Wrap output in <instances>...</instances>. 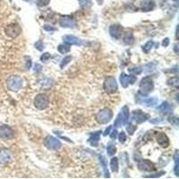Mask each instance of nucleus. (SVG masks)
Segmentation results:
<instances>
[{
	"label": "nucleus",
	"mask_w": 179,
	"mask_h": 179,
	"mask_svg": "<svg viewBox=\"0 0 179 179\" xmlns=\"http://www.w3.org/2000/svg\"><path fill=\"white\" fill-rule=\"evenodd\" d=\"M136 80L137 77L134 75H126L124 73H122L120 75V83L124 88H127L129 84H134Z\"/></svg>",
	"instance_id": "obj_9"
},
{
	"label": "nucleus",
	"mask_w": 179,
	"mask_h": 179,
	"mask_svg": "<svg viewBox=\"0 0 179 179\" xmlns=\"http://www.w3.org/2000/svg\"><path fill=\"white\" fill-rule=\"evenodd\" d=\"M166 172L165 171H160V172H158L156 174H151V175H148V176H144V177L146 178H157V177H160L161 176L165 175Z\"/></svg>",
	"instance_id": "obj_33"
},
{
	"label": "nucleus",
	"mask_w": 179,
	"mask_h": 179,
	"mask_svg": "<svg viewBox=\"0 0 179 179\" xmlns=\"http://www.w3.org/2000/svg\"><path fill=\"white\" fill-rule=\"evenodd\" d=\"M50 0H36V4L38 6L40 7H43V6H46L49 4Z\"/></svg>",
	"instance_id": "obj_37"
},
{
	"label": "nucleus",
	"mask_w": 179,
	"mask_h": 179,
	"mask_svg": "<svg viewBox=\"0 0 179 179\" xmlns=\"http://www.w3.org/2000/svg\"><path fill=\"white\" fill-rule=\"evenodd\" d=\"M155 6V2L154 0H144L142 5H141V10L143 12H149L151 11Z\"/></svg>",
	"instance_id": "obj_18"
},
{
	"label": "nucleus",
	"mask_w": 179,
	"mask_h": 179,
	"mask_svg": "<svg viewBox=\"0 0 179 179\" xmlns=\"http://www.w3.org/2000/svg\"><path fill=\"white\" fill-rule=\"evenodd\" d=\"M100 165H101L103 171H104V176H105V177H108V178H109L110 176H109V172L108 170V163H107L106 159H105L103 156H100Z\"/></svg>",
	"instance_id": "obj_22"
},
{
	"label": "nucleus",
	"mask_w": 179,
	"mask_h": 179,
	"mask_svg": "<svg viewBox=\"0 0 179 179\" xmlns=\"http://www.w3.org/2000/svg\"><path fill=\"white\" fill-rule=\"evenodd\" d=\"M120 114H121V117H122L123 126H126L127 124L128 119H129V109H128L127 106H124L123 107Z\"/></svg>",
	"instance_id": "obj_20"
},
{
	"label": "nucleus",
	"mask_w": 179,
	"mask_h": 179,
	"mask_svg": "<svg viewBox=\"0 0 179 179\" xmlns=\"http://www.w3.org/2000/svg\"><path fill=\"white\" fill-rule=\"evenodd\" d=\"M111 128H112V126H109V127H108L107 129H106V130H105V132H104V134H103V135H104V136H107V135H108L109 134H110L109 132H110Z\"/></svg>",
	"instance_id": "obj_49"
},
{
	"label": "nucleus",
	"mask_w": 179,
	"mask_h": 179,
	"mask_svg": "<svg viewBox=\"0 0 179 179\" xmlns=\"http://www.w3.org/2000/svg\"><path fill=\"white\" fill-rule=\"evenodd\" d=\"M35 48L39 50V51H42L43 49H44V44L41 40H39V41H37V42L35 43Z\"/></svg>",
	"instance_id": "obj_40"
},
{
	"label": "nucleus",
	"mask_w": 179,
	"mask_h": 179,
	"mask_svg": "<svg viewBox=\"0 0 179 179\" xmlns=\"http://www.w3.org/2000/svg\"><path fill=\"white\" fill-rule=\"evenodd\" d=\"M58 49L61 54H66L71 50V47L70 45L67 43H65V44H60L59 46L58 47Z\"/></svg>",
	"instance_id": "obj_28"
},
{
	"label": "nucleus",
	"mask_w": 179,
	"mask_h": 179,
	"mask_svg": "<svg viewBox=\"0 0 179 179\" xmlns=\"http://www.w3.org/2000/svg\"><path fill=\"white\" fill-rule=\"evenodd\" d=\"M123 126V121H122V117H121V114H118V116H117V119L115 121V123H114V126L115 127H120V126Z\"/></svg>",
	"instance_id": "obj_36"
},
{
	"label": "nucleus",
	"mask_w": 179,
	"mask_h": 179,
	"mask_svg": "<svg viewBox=\"0 0 179 179\" xmlns=\"http://www.w3.org/2000/svg\"><path fill=\"white\" fill-rule=\"evenodd\" d=\"M117 88H118L117 83L114 77L111 76L106 78V80L104 82V90L107 93H115L117 91Z\"/></svg>",
	"instance_id": "obj_4"
},
{
	"label": "nucleus",
	"mask_w": 179,
	"mask_h": 179,
	"mask_svg": "<svg viewBox=\"0 0 179 179\" xmlns=\"http://www.w3.org/2000/svg\"><path fill=\"white\" fill-rule=\"evenodd\" d=\"M45 146L52 151H58L62 147V143L58 139L53 136H47L44 141Z\"/></svg>",
	"instance_id": "obj_6"
},
{
	"label": "nucleus",
	"mask_w": 179,
	"mask_h": 179,
	"mask_svg": "<svg viewBox=\"0 0 179 179\" xmlns=\"http://www.w3.org/2000/svg\"><path fill=\"white\" fill-rule=\"evenodd\" d=\"M63 40L64 42L67 43L69 45H76V46L83 45V40L75 35H65L63 37Z\"/></svg>",
	"instance_id": "obj_13"
},
{
	"label": "nucleus",
	"mask_w": 179,
	"mask_h": 179,
	"mask_svg": "<svg viewBox=\"0 0 179 179\" xmlns=\"http://www.w3.org/2000/svg\"><path fill=\"white\" fill-rule=\"evenodd\" d=\"M0 1H1V0H0Z\"/></svg>",
	"instance_id": "obj_52"
},
{
	"label": "nucleus",
	"mask_w": 179,
	"mask_h": 179,
	"mask_svg": "<svg viewBox=\"0 0 179 179\" xmlns=\"http://www.w3.org/2000/svg\"><path fill=\"white\" fill-rule=\"evenodd\" d=\"M101 133H102L101 131H98V132L90 134V138L88 139V142L90 143V144L92 146H97L99 141H100Z\"/></svg>",
	"instance_id": "obj_17"
},
{
	"label": "nucleus",
	"mask_w": 179,
	"mask_h": 179,
	"mask_svg": "<svg viewBox=\"0 0 179 179\" xmlns=\"http://www.w3.org/2000/svg\"><path fill=\"white\" fill-rule=\"evenodd\" d=\"M107 152L109 156H113L114 154L117 152V148L114 144H109L107 147Z\"/></svg>",
	"instance_id": "obj_32"
},
{
	"label": "nucleus",
	"mask_w": 179,
	"mask_h": 179,
	"mask_svg": "<svg viewBox=\"0 0 179 179\" xmlns=\"http://www.w3.org/2000/svg\"><path fill=\"white\" fill-rule=\"evenodd\" d=\"M169 123L172 125H175V126H178V118L177 117H169L168 118Z\"/></svg>",
	"instance_id": "obj_42"
},
{
	"label": "nucleus",
	"mask_w": 179,
	"mask_h": 179,
	"mask_svg": "<svg viewBox=\"0 0 179 179\" xmlns=\"http://www.w3.org/2000/svg\"><path fill=\"white\" fill-rule=\"evenodd\" d=\"M174 50H175V52H176V54H178V45H177V44H176V45H175Z\"/></svg>",
	"instance_id": "obj_50"
},
{
	"label": "nucleus",
	"mask_w": 179,
	"mask_h": 179,
	"mask_svg": "<svg viewBox=\"0 0 179 179\" xmlns=\"http://www.w3.org/2000/svg\"><path fill=\"white\" fill-rule=\"evenodd\" d=\"M110 168L112 172L117 173L118 172V159L117 157L113 158L110 161Z\"/></svg>",
	"instance_id": "obj_26"
},
{
	"label": "nucleus",
	"mask_w": 179,
	"mask_h": 179,
	"mask_svg": "<svg viewBox=\"0 0 179 179\" xmlns=\"http://www.w3.org/2000/svg\"><path fill=\"white\" fill-rule=\"evenodd\" d=\"M0 137L3 140H10L15 137V132L10 126L4 125L0 126Z\"/></svg>",
	"instance_id": "obj_8"
},
{
	"label": "nucleus",
	"mask_w": 179,
	"mask_h": 179,
	"mask_svg": "<svg viewBox=\"0 0 179 179\" xmlns=\"http://www.w3.org/2000/svg\"><path fill=\"white\" fill-rule=\"evenodd\" d=\"M163 119L160 118V117H157V118H153V119H151L150 120V122L151 123V124H154V125H156V124H160V123H161Z\"/></svg>",
	"instance_id": "obj_45"
},
{
	"label": "nucleus",
	"mask_w": 179,
	"mask_h": 179,
	"mask_svg": "<svg viewBox=\"0 0 179 179\" xmlns=\"http://www.w3.org/2000/svg\"><path fill=\"white\" fill-rule=\"evenodd\" d=\"M70 61H72V57L71 56H67V57H66L64 59L62 60V62H61V64H60V68H64L67 64L70 63Z\"/></svg>",
	"instance_id": "obj_34"
},
{
	"label": "nucleus",
	"mask_w": 179,
	"mask_h": 179,
	"mask_svg": "<svg viewBox=\"0 0 179 179\" xmlns=\"http://www.w3.org/2000/svg\"><path fill=\"white\" fill-rule=\"evenodd\" d=\"M176 1H177V0H176Z\"/></svg>",
	"instance_id": "obj_51"
},
{
	"label": "nucleus",
	"mask_w": 179,
	"mask_h": 179,
	"mask_svg": "<svg viewBox=\"0 0 179 179\" xmlns=\"http://www.w3.org/2000/svg\"><path fill=\"white\" fill-rule=\"evenodd\" d=\"M157 143L161 146L162 148H167L169 145V140L164 133H160L157 135Z\"/></svg>",
	"instance_id": "obj_16"
},
{
	"label": "nucleus",
	"mask_w": 179,
	"mask_h": 179,
	"mask_svg": "<svg viewBox=\"0 0 179 179\" xmlns=\"http://www.w3.org/2000/svg\"><path fill=\"white\" fill-rule=\"evenodd\" d=\"M158 99L157 98H149L143 100V103L146 105L147 107H154L156 104H158Z\"/></svg>",
	"instance_id": "obj_29"
},
{
	"label": "nucleus",
	"mask_w": 179,
	"mask_h": 179,
	"mask_svg": "<svg viewBox=\"0 0 179 179\" xmlns=\"http://www.w3.org/2000/svg\"><path fill=\"white\" fill-rule=\"evenodd\" d=\"M23 81L22 77L18 75H11L8 77L6 81L7 88L12 92H18L23 87Z\"/></svg>",
	"instance_id": "obj_2"
},
{
	"label": "nucleus",
	"mask_w": 179,
	"mask_h": 179,
	"mask_svg": "<svg viewBox=\"0 0 179 179\" xmlns=\"http://www.w3.org/2000/svg\"><path fill=\"white\" fill-rule=\"evenodd\" d=\"M59 25L63 28H71L74 29L76 26V23L75 22L74 19L72 18L65 16V17H61L59 19Z\"/></svg>",
	"instance_id": "obj_14"
},
{
	"label": "nucleus",
	"mask_w": 179,
	"mask_h": 179,
	"mask_svg": "<svg viewBox=\"0 0 179 179\" xmlns=\"http://www.w3.org/2000/svg\"><path fill=\"white\" fill-rule=\"evenodd\" d=\"M12 159V153L7 149H2L0 151V163L6 164L11 160Z\"/></svg>",
	"instance_id": "obj_15"
},
{
	"label": "nucleus",
	"mask_w": 179,
	"mask_h": 179,
	"mask_svg": "<svg viewBox=\"0 0 179 179\" xmlns=\"http://www.w3.org/2000/svg\"><path fill=\"white\" fill-rule=\"evenodd\" d=\"M50 58V54L49 53H44L42 56L40 57V60L42 61V62H47L48 60Z\"/></svg>",
	"instance_id": "obj_43"
},
{
	"label": "nucleus",
	"mask_w": 179,
	"mask_h": 179,
	"mask_svg": "<svg viewBox=\"0 0 179 179\" xmlns=\"http://www.w3.org/2000/svg\"><path fill=\"white\" fill-rule=\"evenodd\" d=\"M5 32H6V34L9 36V37H11V38H16L22 32V29L16 23L10 24L7 27H6Z\"/></svg>",
	"instance_id": "obj_7"
},
{
	"label": "nucleus",
	"mask_w": 179,
	"mask_h": 179,
	"mask_svg": "<svg viewBox=\"0 0 179 179\" xmlns=\"http://www.w3.org/2000/svg\"><path fill=\"white\" fill-rule=\"evenodd\" d=\"M38 83L40 85V87L45 88V89H48V88H49V87H51L53 85V81H52L51 79H49V78H43V79L40 80L38 82Z\"/></svg>",
	"instance_id": "obj_23"
},
{
	"label": "nucleus",
	"mask_w": 179,
	"mask_h": 179,
	"mask_svg": "<svg viewBox=\"0 0 179 179\" xmlns=\"http://www.w3.org/2000/svg\"><path fill=\"white\" fill-rule=\"evenodd\" d=\"M139 88H140L139 93L142 96H146L150 92H151L154 89V83L151 76H146L143 79H142Z\"/></svg>",
	"instance_id": "obj_1"
},
{
	"label": "nucleus",
	"mask_w": 179,
	"mask_h": 179,
	"mask_svg": "<svg viewBox=\"0 0 179 179\" xmlns=\"http://www.w3.org/2000/svg\"><path fill=\"white\" fill-rule=\"evenodd\" d=\"M128 72L134 75H140L143 72V69L141 67H133V68H128Z\"/></svg>",
	"instance_id": "obj_35"
},
{
	"label": "nucleus",
	"mask_w": 179,
	"mask_h": 179,
	"mask_svg": "<svg viewBox=\"0 0 179 179\" xmlns=\"http://www.w3.org/2000/svg\"><path fill=\"white\" fill-rule=\"evenodd\" d=\"M157 109L160 111V112L163 113V114H166V115H167V114L172 113L173 107H172L171 104H169L168 101H164L160 106H159V107L157 108Z\"/></svg>",
	"instance_id": "obj_19"
},
{
	"label": "nucleus",
	"mask_w": 179,
	"mask_h": 179,
	"mask_svg": "<svg viewBox=\"0 0 179 179\" xmlns=\"http://www.w3.org/2000/svg\"><path fill=\"white\" fill-rule=\"evenodd\" d=\"M117 137V129H115V130H113L112 132H111L110 134V138L112 140H116V138Z\"/></svg>",
	"instance_id": "obj_46"
},
{
	"label": "nucleus",
	"mask_w": 179,
	"mask_h": 179,
	"mask_svg": "<svg viewBox=\"0 0 179 179\" xmlns=\"http://www.w3.org/2000/svg\"><path fill=\"white\" fill-rule=\"evenodd\" d=\"M148 118H149V116L140 109H137L133 112V120L136 122V124H142L147 121Z\"/></svg>",
	"instance_id": "obj_12"
},
{
	"label": "nucleus",
	"mask_w": 179,
	"mask_h": 179,
	"mask_svg": "<svg viewBox=\"0 0 179 179\" xmlns=\"http://www.w3.org/2000/svg\"><path fill=\"white\" fill-rule=\"evenodd\" d=\"M25 59V67L26 69H30L32 67V59L29 58V57H25L24 58Z\"/></svg>",
	"instance_id": "obj_44"
},
{
	"label": "nucleus",
	"mask_w": 179,
	"mask_h": 179,
	"mask_svg": "<svg viewBox=\"0 0 179 179\" xmlns=\"http://www.w3.org/2000/svg\"><path fill=\"white\" fill-rule=\"evenodd\" d=\"M168 84L171 87H173V88H176L177 90L178 89L179 87V79L177 76H175V77H172L170 79H168Z\"/></svg>",
	"instance_id": "obj_24"
},
{
	"label": "nucleus",
	"mask_w": 179,
	"mask_h": 179,
	"mask_svg": "<svg viewBox=\"0 0 179 179\" xmlns=\"http://www.w3.org/2000/svg\"><path fill=\"white\" fill-rule=\"evenodd\" d=\"M138 168L140 170L145 171V172H151V171L155 170L154 164L148 160H143L138 162Z\"/></svg>",
	"instance_id": "obj_10"
},
{
	"label": "nucleus",
	"mask_w": 179,
	"mask_h": 179,
	"mask_svg": "<svg viewBox=\"0 0 179 179\" xmlns=\"http://www.w3.org/2000/svg\"><path fill=\"white\" fill-rule=\"evenodd\" d=\"M118 140H119V143H126V133L125 132H121L119 134V135H118Z\"/></svg>",
	"instance_id": "obj_39"
},
{
	"label": "nucleus",
	"mask_w": 179,
	"mask_h": 179,
	"mask_svg": "<svg viewBox=\"0 0 179 179\" xmlns=\"http://www.w3.org/2000/svg\"><path fill=\"white\" fill-rule=\"evenodd\" d=\"M109 34L112 38L119 40L123 33V27L120 24H112L109 27Z\"/></svg>",
	"instance_id": "obj_11"
},
{
	"label": "nucleus",
	"mask_w": 179,
	"mask_h": 179,
	"mask_svg": "<svg viewBox=\"0 0 179 179\" xmlns=\"http://www.w3.org/2000/svg\"><path fill=\"white\" fill-rule=\"evenodd\" d=\"M137 129L136 126H133L131 123L130 124H128L127 125V127H126V130H127V132L132 135V134H134V133L135 132V130Z\"/></svg>",
	"instance_id": "obj_38"
},
{
	"label": "nucleus",
	"mask_w": 179,
	"mask_h": 179,
	"mask_svg": "<svg viewBox=\"0 0 179 179\" xmlns=\"http://www.w3.org/2000/svg\"><path fill=\"white\" fill-rule=\"evenodd\" d=\"M44 30L45 31H47V32H55V31H57L58 29L56 28V27H54V26L49 25V24H46V25H44Z\"/></svg>",
	"instance_id": "obj_41"
},
{
	"label": "nucleus",
	"mask_w": 179,
	"mask_h": 179,
	"mask_svg": "<svg viewBox=\"0 0 179 179\" xmlns=\"http://www.w3.org/2000/svg\"><path fill=\"white\" fill-rule=\"evenodd\" d=\"M79 4L83 8H88L92 6V0H79Z\"/></svg>",
	"instance_id": "obj_31"
},
{
	"label": "nucleus",
	"mask_w": 179,
	"mask_h": 179,
	"mask_svg": "<svg viewBox=\"0 0 179 179\" xmlns=\"http://www.w3.org/2000/svg\"><path fill=\"white\" fill-rule=\"evenodd\" d=\"M113 117V112L109 109H104L99 111L96 115V120L99 124H108Z\"/></svg>",
	"instance_id": "obj_3"
},
{
	"label": "nucleus",
	"mask_w": 179,
	"mask_h": 179,
	"mask_svg": "<svg viewBox=\"0 0 179 179\" xmlns=\"http://www.w3.org/2000/svg\"><path fill=\"white\" fill-rule=\"evenodd\" d=\"M156 66H157V64L155 62H151V63H149V64L144 65L142 69L144 71L145 73H151V72H153L154 70H155Z\"/></svg>",
	"instance_id": "obj_25"
},
{
	"label": "nucleus",
	"mask_w": 179,
	"mask_h": 179,
	"mask_svg": "<svg viewBox=\"0 0 179 179\" xmlns=\"http://www.w3.org/2000/svg\"><path fill=\"white\" fill-rule=\"evenodd\" d=\"M41 70H42V66H41L40 64H35V72H40Z\"/></svg>",
	"instance_id": "obj_48"
},
{
	"label": "nucleus",
	"mask_w": 179,
	"mask_h": 179,
	"mask_svg": "<svg viewBox=\"0 0 179 179\" xmlns=\"http://www.w3.org/2000/svg\"><path fill=\"white\" fill-rule=\"evenodd\" d=\"M174 160H175V168H174V172H175V175L177 177L179 176V172H178V162H179V154L178 151L177 150L175 151V154H174Z\"/></svg>",
	"instance_id": "obj_27"
},
{
	"label": "nucleus",
	"mask_w": 179,
	"mask_h": 179,
	"mask_svg": "<svg viewBox=\"0 0 179 179\" xmlns=\"http://www.w3.org/2000/svg\"><path fill=\"white\" fill-rule=\"evenodd\" d=\"M169 45V39L168 38H166L163 41H162V46L163 47H168Z\"/></svg>",
	"instance_id": "obj_47"
},
{
	"label": "nucleus",
	"mask_w": 179,
	"mask_h": 179,
	"mask_svg": "<svg viewBox=\"0 0 179 179\" xmlns=\"http://www.w3.org/2000/svg\"><path fill=\"white\" fill-rule=\"evenodd\" d=\"M123 41L126 45H132L134 42V36L133 34V32H126L124 37H123Z\"/></svg>",
	"instance_id": "obj_21"
},
{
	"label": "nucleus",
	"mask_w": 179,
	"mask_h": 179,
	"mask_svg": "<svg viewBox=\"0 0 179 179\" xmlns=\"http://www.w3.org/2000/svg\"><path fill=\"white\" fill-rule=\"evenodd\" d=\"M154 42L152 40H149L148 42L145 44L144 46H143V50L144 53H149V52L151 51V49H152V47H153Z\"/></svg>",
	"instance_id": "obj_30"
},
{
	"label": "nucleus",
	"mask_w": 179,
	"mask_h": 179,
	"mask_svg": "<svg viewBox=\"0 0 179 179\" xmlns=\"http://www.w3.org/2000/svg\"><path fill=\"white\" fill-rule=\"evenodd\" d=\"M49 98L46 94H39L34 100V106L40 110L46 109L49 107Z\"/></svg>",
	"instance_id": "obj_5"
}]
</instances>
